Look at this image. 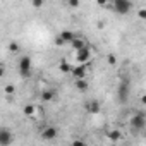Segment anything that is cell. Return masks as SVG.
<instances>
[{
	"instance_id": "3957f363",
	"label": "cell",
	"mask_w": 146,
	"mask_h": 146,
	"mask_svg": "<svg viewBox=\"0 0 146 146\" xmlns=\"http://www.w3.org/2000/svg\"><path fill=\"white\" fill-rule=\"evenodd\" d=\"M19 74L23 78H29V74H31V57L24 55V57L19 58Z\"/></svg>"
},
{
	"instance_id": "2e32d148",
	"label": "cell",
	"mask_w": 146,
	"mask_h": 146,
	"mask_svg": "<svg viewBox=\"0 0 146 146\" xmlns=\"http://www.w3.org/2000/svg\"><path fill=\"white\" fill-rule=\"evenodd\" d=\"M24 113L26 115H33L35 113V105H26L24 107Z\"/></svg>"
},
{
	"instance_id": "5bb4252c",
	"label": "cell",
	"mask_w": 146,
	"mask_h": 146,
	"mask_svg": "<svg viewBox=\"0 0 146 146\" xmlns=\"http://www.w3.org/2000/svg\"><path fill=\"white\" fill-rule=\"evenodd\" d=\"M76 88L79 90V91H86L90 86H88V83H86V79H76Z\"/></svg>"
},
{
	"instance_id": "ac0fdd59",
	"label": "cell",
	"mask_w": 146,
	"mask_h": 146,
	"mask_svg": "<svg viewBox=\"0 0 146 146\" xmlns=\"http://www.w3.org/2000/svg\"><path fill=\"white\" fill-rule=\"evenodd\" d=\"M43 4H45V0H33V7L35 9H41Z\"/></svg>"
},
{
	"instance_id": "6da1fadb",
	"label": "cell",
	"mask_w": 146,
	"mask_h": 146,
	"mask_svg": "<svg viewBox=\"0 0 146 146\" xmlns=\"http://www.w3.org/2000/svg\"><path fill=\"white\" fill-rule=\"evenodd\" d=\"M129 125H131V131H132L134 134L144 131V127H146V113H143V112L134 113V115L131 117V120H129Z\"/></svg>"
},
{
	"instance_id": "8992f818",
	"label": "cell",
	"mask_w": 146,
	"mask_h": 146,
	"mask_svg": "<svg viewBox=\"0 0 146 146\" xmlns=\"http://www.w3.org/2000/svg\"><path fill=\"white\" fill-rule=\"evenodd\" d=\"M72 78L74 79H84L86 78V74H88V67H86V64H78L76 67H72Z\"/></svg>"
},
{
	"instance_id": "9c48e42d",
	"label": "cell",
	"mask_w": 146,
	"mask_h": 146,
	"mask_svg": "<svg viewBox=\"0 0 146 146\" xmlns=\"http://www.w3.org/2000/svg\"><path fill=\"white\" fill-rule=\"evenodd\" d=\"M86 108H88V112L90 113H100V102H96V100H91V102H88L86 103Z\"/></svg>"
},
{
	"instance_id": "7c38bea8",
	"label": "cell",
	"mask_w": 146,
	"mask_h": 146,
	"mask_svg": "<svg viewBox=\"0 0 146 146\" xmlns=\"http://www.w3.org/2000/svg\"><path fill=\"white\" fill-rule=\"evenodd\" d=\"M58 36H60V38L64 40V43H70L72 40L76 38V35H74V33H72V31H67V29H65V31H62V33H60Z\"/></svg>"
},
{
	"instance_id": "4fadbf2b",
	"label": "cell",
	"mask_w": 146,
	"mask_h": 146,
	"mask_svg": "<svg viewBox=\"0 0 146 146\" xmlns=\"http://www.w3.org/2000/svg\"><path fill=\"white\" fill-rule=\"evenodd\" d=\"M58 69L64 72V74H69V72H72V67L65 62V60H60V64H58Z\"/></svg>"
},
{
	"instance_id": "277c9868",
	"label": "cell",
	"mask_w": 146,
	"mask_h": 146,
	"mask_svg": "<svg viewBox=\"0 0 146 146\" xmlns=\"http://www.w3.org/2000/svg\"><path fill=\"white\" fill-rule=\"evenodd\" d=\"M129 93H131V88H129V81H120L119 84V90H117V96H119V102L120 103H125L129 100Z\"/></svg>"
},
{
	"instance_id": "e0dca14e",
	"label": "cell",
	"mask_w": 146,
	"mask_h": 146,
	"mask_svg": "<svg viewBox=\"0 0 146 146\" xmlns=\"http://www.w3.org/2000/svg\"><path fill=\"white\" fill-rule=\"evenodd\" d=\"M67 4L70 9H78L79 7V0H67Z\"/></svg>"
},
{
	"instance_id": "30bf717a",
	"label": "cell",
	"mask_w": 146,
	"mask_h": 146,
	"mask_svg": "<svg viewBox=\"0 0 146 146\" xmlns=\"http://www.w3.org/2000/svg\"><path fill=\"white\" fill-rule=\"evenodd\" d=\"M70 46H72V48H74V50L78 52V50H81V48H84V46H86V41H84L81 36H76L74 40L70 41Z\"/></svg>"
},
{
	"instance_id": "44dd1931",
	"label": "cell",
	"mask_w": 146,
	"mask_h": 146,
	"mask_svg": "<svg viewBox=\"0 0 146 146\" xmlns=\"http://www.w3.org/2000/svg\"><path fill=\"white\" fill-rule=\"evenodd\" d=\"M9 48H11V50H12V52H14V53H16V52H19V45H17V43H16V41H12V43H11V45H9Z\"/></svg>"
},
{
	"instance_id": "603a6c76",
	"label": "cell",
	"mask_w": 146,
	"mask_h": 146,
	"mask_svg": "<svg viewBox=\"0 0 146 146\" xmlns=\"http://www.w3.org/2000/svg\"><path fill=\"white\" fill-rule=\"evenodd\" d=\"M108 2H110V0H96V4H98V5H107Z\"/></svg>"
},
{
	"instance_id": "ffe728a7",
	"label": "cell",
	"mask_w": 146,
	"mask_h": 146,
	"mask_svg": "<svg viewBox=\"0 0 146 146\" xmlns=\"http://www.w3.org/2000/svg\"><path fill=\"white\" fill-rule=\"evenodd\" d=\"M107 60H108V64H110V65H117V58H115V55H108V57H107Z\"/></svg>"
},
{
	"instance_id": "cb8c5ba5",
	"label": "cell",
	"mask_w": 146,
	"mask_h": 146,
	"mask_svg": "<svg viewBox=\"0 0 146 146\" xmlns=\"http://www.w3.org/2000/svg\"><path fill=\"white\" fill-rule=\"evenodd\" d=\"M141 102H143V105H146V95H144V96L141 98Z\"/></svg>"
},
{
	"instance_id": "d6986e66",
	"label": "cell",
	"mask_w": 146,
	"mask_h": 146,
	"mask_svg": "<svg viewBox=\"0 0 146 146\" xmlns=\"http://www.w3.org/2000/svg\"><path fill=\"white\" fill-rule=\"evenodd\" d=\"M137 17H139L141 21H146V9H139V11H137Z\"/></svg>"
},
{
	"instance_id": "8fae6325",
	"label": "cell",
	"mask_w": 146,
	"mask_h": 146,
	"mask_svg": "<svg viewBox=\"0 0 146 146\" xmlns=\"http://www.w3.org/2000/svg\"><path fill=\"white\" fill-rule=\"evenodd\" d=\"M55 96H57V93H55L53 90H45V91H41V102H52V100H55Z\"/></svg>"
},
{
	"instance_id": "7402d4cb",
	"label": "cell",
	"mask_w": 146,
	"mask_h": 146,
	"mask_svg": "<svg viewBox=\"0 0 146 146\" xmlns=\"http://www.w3.org/2000/svg\"><path fill=\"white\" fill-rule=\"evenodd\" d=\"M14 91H16V88H14L12 84H7V86H5V93H7V95H12Z\"/></svg>"
},
{
	"instance_id": "52a82bcc",
	"label": "cell",
	"mask_w": 146,
	"mask_h": 146,
	"mask_svg": "<svg viewBox=\"0 0 146 146\" xmlns=\"http://www.w3.org/2000/svg\"><path fill=\"white\" fill-rule=\"evenodd\" d=\"M12 141H14V136L9 129H5V127L0 129V146H9V144H12Z\"/></svg>"
},
{
	"instance_id": "7a4b0ae2",
	"label": "cell",
	"mask_w": 146,
	"mask_h": 146,
	"mask_svg": "<svg viewBox=\"0 0 146 146\" xmlns=\"http://www.w3.org/2000/svg\"><path fill=\"white\" fill-rule=\"evenodd\" d=\"M112 9H113V12H117V14H120V16H125V14L131 12L132 2H131V0H113Z\"/></svg>"
},
{
	"instance_id": "ba28073f",
	"label": "cell",
	"mask_w": 146,
	"mask_h": 146,
	"mask_svg": "<svg viewBox=\"0 0 146 146\" xmlns=\"http://www.w3.org/2000/svg\"><path fill=\"white\" fill-rule=\"evenodd\" d=\"M57 134H58V131H57V127H45L43 129V132H41V137L43 139H46V141H52V139H55L57 137Z\"/></svg>"
},
{
	"instance_id": "9a60e30c",
	"label": "cell",
	"mask_w": 146,
	"mask_h": 146,
	"mask_svg": "<svg viewBox=\"0 0 146 146\" xmlns=\"http://www.w3.org/2000/svg\"><path fill=\"white\" fill-rule=\"evenodd\" d=\"M108 137H110L112 141H119V139H120V132H119V131H112V132H108Z\"/></svg>"
},
{
	"instance_id": "5b68a950",
	"label": "cell",
	"mask_w": 146,
	"mask_h": 146,
	"mask_svg": "<svg viewBox=\"0 0 146 146\" xmlns=\"http://www.w3.org/2000/svg\"><path fill=\"white\" fill-rule=\"evenodd\" d=\"M90 57H91V50H90L88 45H86L84 48H81V50L76 52V60H78V64H88V62H90Z\"/></svg>"
}]
</instances>
